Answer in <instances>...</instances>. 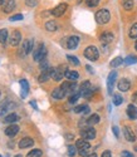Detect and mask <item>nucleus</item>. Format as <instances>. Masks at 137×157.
Returning <instances> with one entry per match:
<instances>
[{"label": "nucleus", "mask_w": 137, "mask_h": 157, "mask_svg": "<svg viewBox=\"0 0 137 157\" xmlns=\"http://www.w3.org/2000/svg\"><path fill=\"white\" fill-rule=\"evenodd\" d=\"M111 19V14L107 9H101L96 13V20H97L98 24H107Z\"/></svg>", "instance_id": "1"}, {"label": "nucleus", "mask_w": 137, "mask_h": 157, "mask_svg": "<svg viewBox=\"0 0 137 157\" xmlns=\"http://www.w3.org/2000/svg\"><path fill=\"white\" fill-rule=\"evenodd\" d=\"M84 57H86L88 60L94 62V60H97V59H98V57H100V52H98V49L96 48L94 45H91V47L86 48V50H84Z\"/></svg>", "instance_id": "2"}, {"label": "nucleus", "mask_w": 137, "mask_h": 157, "mask_svg": "<svg viewBox=\"0 0 137 157\" xmlns=\"http://www.w3.org/2000/svg\"><path fill=\"white\" fill-rule=\"evenodd\" d=\"M45 56H47V49H45L44 44H39L38 48L33 52V58L37 62H40V60L45 59Z\"/></svg>", "instance_id": "3"}, {"label": "nucleus", "mask_w": 137, "mask_h": 157, "mask_svg": "<svg viewBox=\"0 0 137 157\" xmlns=\"http://www.w3.org/2000/svg\"><path fill=\"white\" fill-rule=\"evenodd\" d=\"M117 78V72L112 71L111 73L108 74L107 78V89H108V94H112V90H113V86H115V81Z\"/></svg>", "instance_id": "4"}, {"label": "nucleus", "mask_w": 137, "mask_h": 157, "mask_svg": "<svg viewBox=\"0 0 137 157\" xmlns=\"http://www.w3.org/2000/svg\"><path fill=\"white\" fill-rule=\"evenodd\" d=\"M79 92H80L82 96L86 97V98L89 97L92 94V86H91V83L88 81L83 82V83L80 84V87H79Z\"/></svg>", "instance_id": "5"}, {"label": "nucleus", "mask_w": 137, "mask_h": 157, "mask_svg": "<svg viewBox=\"0 0 137 157\" xmlns=\"http://www.w3.org/2000/svg\"><path fill=\"white\" fill-rule=\"evenodd\" d=\"M80 137L84 138V140H93L96 137V129L92 128V127L83 128L80 131Z\"/></svg>", "instance_id": "6"}, {"label": "nucleus", "mask_w": 137, "mask_h": 157, "mask_svg": "<svg viewBox=\"0 0 137 157\" xmlns=\"http://www.w3.org/2000/svg\"><path fill=\"white\" fill-rule=\"evenodd\" d=\"M76 81H68L62 84V89L65 93H74L76 92Z\"/></svg>", "instance_id": "7"}, {"label": "nucleus", "mask_w": 137, "mask_h": 157, "mask_svg": "<svg viewBox=\"0 0 137 157\" xmlns=\"http://www.w3.org/2000/svg\"><path fill=\"white\" fill-rule=\"evenodd\" d=\"M9 42H10V44H11L13 47L19 45V43L22 42V34H20L18 30H14V32L11 33L10 38H9Z\"/></svg>", "instance_id": "8"}, {"label": "nucleus", "mask_w": 137, "mask_h": 157, "mask_svg": "<svg viewBox=\"0 0 137 157\" xmlns=\"http://www.w3.org/2000/svg\"><path fill=\"white\" fill-rule=\"evenodd\" d=\"M67 8H68V5L65 4V3H63V4H59L58 6H56L53 10H52V14L54 15V17H62L64 13H65V10H67Z\"/></svg>", "instance_id": "9"}, {"label": "nucleus", "mask_w": 137, "mask_h": 157, "mask_svg": "<svg viewBox=\"0 0 137 157\" xmlns=\"http://www.w3.org/2000/svg\"><path fill=\"white\" fill-rule=\"evenodd\" d=\"M123 135H125L126 141H128V142H135L136 136H135V133H133V131L131 129V127H128V126L123 127Z\"/></svg>", "instance_id": "10"}, {"label": "nucleus", "mask_w": 137, "mask_h": 157, "mask_svg": "<svg viewBox=\"0 0 137 157\" xmlns=\"http://www.w3.org/2000/svg\"><path fill=\"white\" fill-rule=\"evenodd\" d=\"M62 68H63V67L53 68V71H52V78H53L54 81H62V78L64 77V73H65V72H63Z\"/></svg>", "instance_id": "11"}, {"label": "nucleus", "mask_w": 137, "mask_h": 157, "mask_svg": "<svg viewBox=\"0 0 137 157\" xmlns=\"http://www.w3.org/2000/svg\"><path fill=\"white\" fill-rule=\"evenodd\" d=\"M18 132H19V127H18L17 124H14V123H11V124L5 129V135L9 136V137H14V136H17Z\"/></svg>", "instance_id": "12"}, {"label": "nucleus", "mask_w": 137, "mask_h": 157, "mask_svg": "<svg viewBox=\"0 0 137 157\" xmlns=\"http://www.w3.org/2000/svg\"><path fill=\"white\" fill-rule=\"evenodd\" d=\"M113 34L111 33V32H104L102 35H101V38H100V40H101V43H103V44H109V43H112V40H113Z\"/></svg>", "instance_id": "13"}, {"label": "nucleus", "mask_w": 137, "mask_h": 157, "mask_svg": "<svg viewBox=\"0 0 137 157\" xmlns=\"http://www.w3.org/2000/svg\"><path fill=\"white\" fill-rule=\"evenodd\" d=\"M33 40L32 39H26V40H24V43H23V54L25 56V54H29L30 52L33 50Z\"/></svg>", "instance_id": "14"}, {"label": "nucleus", "mask_w": 137, "mask_h": 157, "mask_svg": "<svg viewBox=\"0 0 137 157\" xmlns=\"http://www.w3.org/2000/svg\"><path fill=\"white\" fill-rule=\"evenodd\" d=\"M117 87H118V89L121 90V92H127V90L130 89V87H131V82L128 79H126V78H123V79H121L118 82Z\"/></svg>", "instance_id": "15"}, {"label": "nucleus", "mask_w": 137, "mask_h": 157, "mask_svg": "<svg viewBox=\"0 0 137 157\" xmlns=\"http://www.w3.org/2000/svg\"><path fill=\"white\" fill-rule=\"evenodd\" d=\"M78 44H79V38H78L77 35L71 36V38L67 40V47L69 48V49H76V48L78 47Z\"/></svg>", "instance_id": "16"}, {"label": "nucleus", "mask_w": 137, "mask_h": 157, "mask_svg": "<svg viewBox=\"0 0 137 157\" xmlns=\"http://www.w3.org/2000/svg\"><path fill=\"white\" fill-rule=\"evenodd\" d=\"M33 145H34V140L29 138V137H25V138L20 140V142H19L20 148H28V147H32Z\"/></svg>", "instance_id": "17"}, {"label": "nucleus", "mask_w": 137, "mask_h": 157, "mask_svg": "<svg viewBox=\"0 0 137 157\" xmlns=\"http://www.w3.org/2000/svg\"><path fill=\"white\" fill-rule=\"evenodd\" d=\"M20 87H22V98H25L28 96L29 92V83L26 79H22L20 81Z\"/></svg>", "instance_id": "18"}, {"label": "nucleus", "mask_w": 137, "mask_h": 157, "mask_svg": "<svg viewBox=\"0 0 137 157\" xmlns=\"http://www.w3.org/2000/svg\"><path fill=\"white\" fill-rule=\"evenodd\" d=\"M52 71H53V68H48L45 71H42V74L39 75V82H47L49 78H52Z\"/></svg>", "instance_id": "19"}, {"label": "nucleus", "mask_w": 137, "mask_h": 157, "mask_svg": "<svg viewBox=\"0 0 137 157\" xmlns=\"http://www.w3.org/2000/svg\"><path fill=\"white\" fill-rule=\"evenodd\" d=\"M65 94H67V93L62 89V87L56 88V89H54L53 92H52V97H53L54 99H62V98H64Z\"/></svg>", "instance_id": "20"}, {"label": "nucleus", "mask_w": 137, "mask_h": 157, "mask_svg": "<svg viewBox=\"0 0 137 157\" xmlns=\"http://www.w3.org/2000/svg\"><path fill=\"white\" fill-rule=\"evenodd\" d=\"M127 116L131 120H136L137 118V107L135 104H130L127 107Z\"/></svg>", "instance_id": "21"}, {"label": "nucleus", "mask_w": 137, "mask_h": 157, "mask_svg": "<svg viewBox=\"0 0 137 157\" xmlns=\"http://www.w3.org/2000/svg\"><path fill=\"white\" fill-rule=\"evenodd\" d=\"M15 9V0H8V2L4 4L3 6V10L4 13H10L11 10Z\"/></svg>", "instance_id": "22"}, {"label": "nucleus", "mask_w": 137, "mask_h": 157, "mask_svg": "<svg viewBox=\"0 0 137 157\" xmlns=\"http://www.w3.org/2000/svg\"><path fill=\"white\" fill-rule=\"evenodd\" d=\"M64 77L67 78L68 81H77L78 77H79V74H78L76 71H65Z\"/></svg>", "instance_id": "23"}, {"label": "nucleus", "mask_w": 137, "mask_h": 157, "mask_svg": "<svg viewBox=\"0 0 137 157\" xmlns=\"http://www.w3.org/2000/svg\"><path fill=\"white\" fill-rule=\"evenodd\" d=\"M76 146H77V148H78V150H87V148H89V147H91V146H89V143H88L84 138L78 140V141H77V143H76Z\"/></svg>", "instance_id": "24"}, {"label": "nucleus", "mask_w": 137, "mask_h": 157, "mask_svg": "<svg viewBox=\"0 0 137 157\" xmlns=\"http://www.w3.org/2000/svg\"><path fill=\"white\" fill-rule=\"evenodd\" d=\"M19 120V117L15 114V113H10V114H8L6 117H5V118H4V123H14V122H17Z\"/></svg>", "instance_id": "25"}, {"label": "nucleus", "mask_w": 137, "mask_h": 157, "mask_svg": "<svg viewBox=\"0 0 137 157\" xmlns=\"http://www.w3.org/2000/svg\"><path fill=\"white\" fill-rule=\"evenodd\" d=\"M45 29H47L48 32H56V30H57V24H56V21H54V20H48V21L45 23Z\"/></svg>", "instance_id": "26"}, {"label": "nucleus", "mask_w": 137, "mask_h": 157, "mask_svg": "<svg viewBox=\"0 0 137 157\" xmlns=\"http://www.w3.org/2000/svg\"><path fill=\"white\" fill-rule=\"evenodd\" d=\"M88 126H93V124H97L100 122V116L98 114H92L89 118H88Z\"/></svg>", "instance_id": "27"}, {"label": "nucleus", "mask_w": 137, "mask_h": 157, "mask_svg": "<svg viewBox=\"0 0 137 157\" xmlns=\"http://www.w3.org/2000/svg\"><path fill=\"white\" fill-rule=\"evenodd\" d=\"M8 40V30L6 29H2L0 30V43L5 44Z\"/></svg>", "instance_id": "28"}, {"label": "nucleus", "mask_w": 137, "mask_h": 157, "mask_svg": "<svg viewBox=\"0 0 137 157\" xmlns=\"http://www.w3.org/2000/svg\"><path fill=\"white\" fill-rule=\"evenodd\" d=\"M123 62H125V59H122L121 57H116V58L111 62V64H109V65H111L112 68H116V67H118V65H121Z\"/></svg>", "instance_id": "29"}, {"label": "nucleus", "mask_w": 137, "mask_h": 157, "mask_svg": "<svg viewBox=\"0 0 137 157\" xmlns=\"http://www.w3.org/2000/svg\"><path fill=\"white\" fill-rule=\"evenodd\" d=\"M10 109H11V106H9L8 102H5L3 106L0 107V116H4V114H5L8 111H10Z\"/></svg>", "instance_id": "30"}, {"label": "nucleus", "mask_w": 137, "mask_h": 157, "mask_svg": "<svg viewBox=\"0 0 137 157\" xmlns=\"http://www.w3.org/2000/svg\"><path fill=\"white\" fill-rule=\"evenodd\" d=\"M130 38H132V39H135V38H137V23L136 24H133L132 27H131V29H130Z\"/></svg>", "instance_id": "31"}, {"label": "nucleus", "mask_w": 137, "mask_h": 157, "mask_svg": "<svg viewBox=\"0 0 137 157\" xmlns=\"http://www.w3.org/2000/svg\"><path fill=\"white\" fill-rule=\"evenodd\" d=\"M80 96H82V94H80V92H79V90H78V92H74V93H72V96L69 97V103H72V104H73V103H76Z\"/></svg>", "instance_id": "32"}, {"label": "nucleus", "mask_w": 137, "mask_h": 157, "mask_svg": "<svg viewBox=\"0 0 137 157\" xmlns=\"http://www.w3.org/2000/svg\"><path fill=\"white\" fill-rule=\"evenodd\" d=\"M137 63V57L135 56H128L126 59H125V64L130 65V64H136Z\"/></svg>", "instance_id": "33"}, {"label": "nucleus", "mask_w": 137, "mask_h": 157, "mask_svg": "<svg viewBox=\"0 0 137 157\" xmlns=\"http://www.w3.org/2000/svg\"><path fill=\"white\" fill-rule=\"evenodd\" d=\"M40 156H42V151L38 150V148L30 151L28 155H26V157H40Z\"/></svg>", "instance_id": "34"}, {"label": "nucleus", "mask_w": 137, "mask_h": 157, "mask_svg": "<svg viewBox=\"0 0 137 157\" xmlns=\"http://www.w3.org/2000/svg\"><path fill=\"white\" fill-rule=\"evenodd\" d=\"M123 8L126 10H131L133 8V0H123Z\"/></svg>", "instance_id": "35"}, {"label": "nucleus", "mask_w": 137, "mask_h": 157, "mask_svg": "<svg viewBox=\"0 0 137 157\" xmlns=\"http://www.w3.org/2000/svg\"><path fill=\"white\" fill-rule=\"evenodd\" d=\"M122 102H123V98L119 94H115L113 96V104L115 106H119V104H122Z\"/></svg>", "instance_id": "36"}, {"label": "nucleus", "mask_w": 137, "mask_h": 157, "mask_svg": "<svg viewBox=\"0 0 137 157\" xmlns=\"http://www.w3.org/2000/svg\"><path fill=\"white\" fill-rule=\"evenodd\" d=\"M67 59L69 60V63H72L73 65H79V60H78V58L74 57V56H67Z\"/></svg>", "instance_id": "37"}, {"label": "nucleus", "mask_w": 137, "mask_h": 157, "mask_svg": "<svg viewBox=\"0 0 137 157\" xmlns=\"http://www.w3.org/2000/svg\"><path fill=\"white\" fill-rule=\"evenodd\" d=\"M76 153H77V146H68V156L73 157L76 156Z\"/></svg>", "instance_id": "38"}, {"label": "nucleus", "mask_w": 137, "mask_h": 157, "mask_svg": "<svg viewBox=\"0 0 137 157\" xmlns=\"http://www.w3.org/2000/svg\"><path fill=\"white\" fill-rule=\"evenodd\" d=\"M49 68V64H48V60L47 59H43L40 60V71H45Z\"/></svg>", "instance_id": "39"}, {"label": "nucleus", "mask_w": 137, "mask_h": 157, "mask_svg": "<svg viewBox=\"0 0 137 157\" xmlns=\"http://www.w3.org/2000/svg\"><path fill=\"white\" fill-rule=\"evenodd\" d=\"M23 14H15V15H13V17H10V21H18V20H23Z\"/></svg>", "instance_id": "40"}, {"label": "nucleus", "mask_w": 137, "mask_h": 157, "mask_svg": "<svg viewBox=\"0 0 137 157\" xmlns=\"http://www.w3.org/2000/svg\"><path fill=\"white\" fill-rule=\"evenodd\" d=\"M98 3H100V0H87V5H88V6H91V8L97 6V5H98Z\"/></svg>", "instance_id": "41"}, {"label": "nucleus", "mask_w": 137, "mask_h": 157, "mask_svg": "<svg viewBox=\"0 0 137 157\" xmlns=\"http://www.w3.org/2000/svg\"><path fill=\"white\" fill-rule=\"evenodd\" d=\"M86 107L87 106H77V107H74V112L76 113H83L84 109H86Z\"/></svg>", "instance_id": "42"}, {"label": "nucleus", "mask_w": 137, "mask_h": 157, "mask_svg": "<svg viewBox=\"0 0 137 157\" xmlns=\"http://www.w3.org/2000/svg\"><path fill=\"white\" fill-rule=\"evenodd\" d=\"M25 4L28 6H35L38 4V0H25Z\"/></svg>", "instance_id": "43"}, {"label": "nucleus", "mask_w": 137, "mask_h": 157, "mask_svg": "<svg viewBox=\"0 0 137 157\" xmlns=\"http://www.w3.org/2000/svg\"><path fill=\"white\" fill-rule=\"evenodd\" d=\"M88 151H89V148H87V150H79V155L82 156V157H84V156H88Z\"/></svg>", "instance_id": "44"}, {"label": "nucleus", "mask_w": 137, "mask_h": 157, "mask_svg": "<svg viewBox=\"0 0 137 157\" xmlns=\"http://www.w3.org/2000/svg\"><path fill=\"white\" fill-rule=\"evenodd\" d=\"M121 156H122V157H133V155H132L131 152H128V151H123V152L121 153Z\"/></svg>", "instance_id": "45"}, {"label": "nucleus", "mask_w": 137, "mask_h": 157, "mask_svg": "<svg viewBox=\"0 0 137 157\" xmlns=\"http://www.w3.org/2000/svg\"><path fill=\"white\" fill-rule=\"evenodd\" d=\"M112 131H113V133H115V136H116V137L118 138V137H119V132H118V127H117V126H113Z\"/></svg>", "instance_id": "46"}, {"label": "nucleus", "mask_w": 137, "mask_h": 157, "mask_svg": "<svg viewBox=\"0 0 137 157\" xmlns=\"http://www.w3.org/2000/svg\"><path fill=\"white\" fill-rule=\"evenodd\" d=\"M111 156H112L111 151H104V152L102 153V156H101V157H111Z\"/></svg>", "instance_id": "47"}, {"label": "nucleus", "mask_w": 137, "mask_h": 157, "mask_svg": "<svg viewBox=\"0 0 137 157\" xmlns=\"http://www.w3.org/2000/svg\"><path fill=\"white\" fill-rule=\"evenodd\" d=\"M30 106L35 109V111H38V106H37V103H35V101H30Z\"/></svg>", "instance_id": "48"}, {"label": "nucleus", "mask_w": 137, "mask_h": 157, "mask_svg": "<svg viewBox=\"0 0 137 157\" xmlns=\"http://www.w3.org/2000/svg\"><path fill=\"white\" fill-rule=\"evenodd\" d=\"M132 101H133L135 103H137V92L133 93V96H132Z\"/></svg>", "instance_id": "49"}, {"label": "nucleus", "mask_w": 137, "mask_h": 157, "mask_svg": "<svg viewBox=\"0 0 137 157\" xmlns=\"http://www.w3.org/2000/svg\"><path fill=\"white\" fill-rule=\"evenodd\" d=\"M86 68H87V71H88L89 73H93V68L91 67V65H86Z\"/></svg>", "instance_id": "50"}, {"label": "nucleus", "mask_w": 137, "mask_h": 157, "mask_svg": "<svg viewBox=\"0 0 137 157\" xmlns=\"http://www.w3.org/2000/svg\"><path fill=\"white\" fill-rule=\"evenodd\" d=\"M87 157H97V155H96V153H91V155H88Z\"/></svg>", "instance_id": "51"}, {"label": "nucleus", "mask_w": 137, "mask_h": 157, "mask_svg": "<svg viewBox=\"0 0 137 157\" xmlns=\"http://www.w3.org/2000/svg\"><path fill=\"white\" fill-rule=\"evenodd\" d=\"M5 3V0H0V5H3Z\"/></svg>", "instance_id": "52"}, {"label": "nucleus", "mask_w": 137, "mask_h": 157, "mask_svg": "<svg viewBox=\"0 0 137 157\" xmlns=\"http://www.w3.org/2000/svg\"><path fill=\"white\" fill-rule=\"evenodd\" d=\"M14 157H23L22 155H17V156H14Z\"/></svg>", "instance_id": "53"}, {"label": "nucleus", "mask_w": 137, "mask_h": 157, "mask_svg": "<svg viewBox=\"0 0 137 157\" xmlns=\"http://www.w3.org/2000/svg\"><path fill=\"white\" fill-rule=\"evenodd\" d=\"M135 48H136V50H137V42H136V45H135Z\"/></svg>", "instance_id": "54"}, {"label": "nucleus", "mask_w": 137, "mask_h": 157, "mask_svg": "<svg viewBox=\"0 0 137 157\" xmlns=\"http://www.w3.org/2000/svg\"><path fill=\"white\" fill-rule=\"evenodd\" d=\"M0 157H3V156H0Z\"/></svg>", "instance_id": "55"}]
</instances>
